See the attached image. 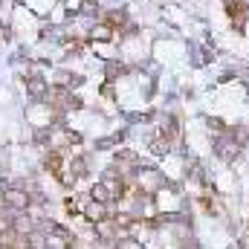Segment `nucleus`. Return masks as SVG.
<instances>
[{
  "label": "nucleus",
  "mask_w": 249,
  "mask_h": 249,
  "mask_svg": "<svg viewBox=\"0 0 249 249\" xmlns=\"http://www.w3.org/2000/svg\"><path fill=\"white\" fill-rule=\"evenodd\" d=\"M214 154H217L223 162H235V157L241 154V145H238V142L232 139V133L226 130V133L217 139V148H214Z\"/></svg>",
  "instance_id": "f257e3e1"
}]
</instances>
